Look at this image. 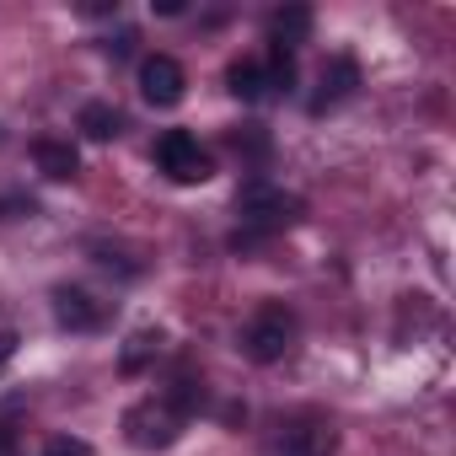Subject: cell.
Instances as JSON below:
<instances>
[{
    "label": "cell",
    "instance_id": "1",
    "mask_svg": "<svg viewBox=\"0 0 456 456\" xmlns=\"http://www.w3.org/2000/svg\"><path fill=\"white\" fill-rule=\"evenodd\" d=\"M301 215H306L301 193H285L280 183H264V177H253V183L237 193V220L248 225V232H258V237L290 232V225H296Z\"/></svg>",
    "mask_w": 456,
    "mask_h": 456
},
{
    "label": "cell",
    "instance_id": "2",
    "mask_svg": "<svg viewBox=\"0 0 456 456\" xmlns=\"http://www.w3.org/2000/svg\"><path fill=\"white\" fill-rule=\"evenodd\" d=\"M296 333H301L296 312H290L285 301H264V306L248 317V328H242V354H248L253 365H274V360H285V354L296 349Z\"/></svg>",
    "mask_w": 456,
    "mask_h": 456
},
{
    "label": "cell",
    "instance_id": "3",
    "mask_svg": "<svg viewBox=\"0 0 456 456\" xmlns=\"http://www.w3.org/2000/svg\"><path fill=\"white\" fill-rule=\"evenodd\" d=\"M183 429H188V419H183L167 397H145V403H134V408L124 413V440H129L134 451H167V445L183 440Z\"/></svg>",
    "mask_w": 456,
    "mask_h": 456
},
{
    "label": "cell",
    "instance_id": "4",
    "mask_svg": "<svg viewBox=\"0 0 456 456\" xmlns=\"http://www.w3.org/2000/svg\"><path fill=\"white\" fill-rule=\"evenodd\" d=\"M264 456H338V429L312 413L280 419L274 435L264 440Z\"/></svg>",
    "mask_w": 456,
    "mask_h": 456
},
{
    "label": "cell",
    "instance_id": "5",
    "mask_svg": "<svg viewBox=\"0 0 456 456\" xmlns=\"http://www.w3.org/2000/svg\"><path fill=\"white\" fill-rule=\"evenodd\" d=\"M156 167H161L172 183H204V177L215 172L209 151H204L188 129H167V134L156 140Z\"/></svg>",
    "mask_w": 456,
    "mask_h": 456
},
{
    "label": "cell",
    "instance_id": "6",
    "mask_svg": "<svg viewBox=\"0 0 456 456\" xmlns=\"http://www.w3.org/2000/svg\"><path fill=\"white\" fill-rule=\"evenodd\" d=\"M183 86H188V76H183V65H177L172 54L140 60V97H145L151 108H177V102H183Z\"/></svg>",
    "mask_w": 456,
    "mask_h": 456
},
{
    "label": "cell",
    "instance_id": "7",
    "mask_svg": "<svg viewBox=\"0 0 456 456\" xmlns=\"http://www.w3.org/2000/svg\"><path fill=\"white\" fill-rule=\"evenodd\" d=\"M54 322L70 328V333H97V328L108 322V306H102L97 296H86V290L60 285V290H54Z\"/></svg>",
    "mask_w": 456,
    "mask_h": 456
},
{
    "label": "cell",
    "instance_id": "8",
    "mask_svg": "<svg viewBox=\"0 0 456 456\" xmlns=\"http://www.w3.org/2000/svg\"><path fill=\"white\" fill-rule=\"evenodd\" d=\"M354 86H360V65H354L349 54H333V60L322 65V76H317V97H312V113H328V108L349 102V97H354Z\"/></svg>",
    "mask_w": 456,
    "mask_h": 456
},
{
    "label": "cell",
    "instance_id": "9",
    "mask_svg": "<svg viewBox=\"0 0 456 456\" xmlns=\"http://www.w3.org/2000/svg\"><path fill=\"white\" fill-rule=\"evenodd\" d=\"M33 161H38V172L54 177V183H65V177L81 172V156H76L70 140H38V145H33Z\"/></svg>",
    "mask_w": 456,
    "mask_h": 456
},
{
    "label": "cell",
    "instance_id": "10",
    "mask_svg": "<svg viewBox=\"0 0 456 456\" xmlns=\"http://www.w3.org/2000/svg\"><path fill=\"white\" fill-rule=\"evenodd\" d=\"M269 33H274V49H301L312 38V12L306 6H285L269 17Z\"/></svg>",
    "mask_w": 456,
    "mask_h": 456
},
{
    "label": "cell",
    "instance_id": "11",
    "mask_svg": "<svg viewBox=\"0 0 456 456\" xmlns=\"http://www.w3.org/2000/svg\"><path fill=\"white\" fill-rule=\"evenodd\" d=\"M225 86H232V97H242V102H264V97H269L264 60H237L232 70H225Z\"/></svg>",
    "mask_w": 456,
    "mask_h": 456
},
{
    "label": "cell",
    "instance_id": "12",
    "mask_svg": "<svg viewBox=\"0 0 456 456\" xmlns=\"http://www.w3.org/2000/svg\"><path fill=\"white\" fill-rule=\"evenodd\" d=\"M118 129H124L118 108H108V102H86V108H81V134H86V140H113Z\"/></svg>",
    "mask_w": 456,
    "mask_h": 456
},
{
    "label": "cell",
    "instance_id": "13",
    "mask_svg": "<svg viewBox=\"0 0 456 456\" xmlns=\"http://www.w3.org/2000/svg\"><path fill=\"white\" fill-rule=\"evenodd\" d=\"M264 81H269V92H290V86H296V60H290V49H269Z\"/></svg>",
    "mask_w": 456,
    "mask_h": 456
},
{
    "label": "cell",
    "instance_id": "14",
    "mask_svg": "<svg viewBox=\"0 0 456 456\" xmlns=\"http://www.w3.org/2000/svg\"><path fill=\"white\" fill-rule=\"evenodd\" d=\"M156 354H161V333H134V338H129V349H124V360H118V365H124V370H129V376H134V370H140V365H145V360H156Z\"/></svg>",
    "mask_w": 456,
    "mask_h": 456
},
{
    "label": "cell",
    "instance_id": "15",
    "mask_svg": "<svg viewBox=\"0 0 456 456\" xmlns=\"http://www.w3.org/2000/svg\"><path fill=\"white\" fill-rule=\"evenodd\" d=\"M44 456H92V445H86L81 435H54V440L44 445Z\"/></svg>",
    "mask_w": 456,
    "mask_h": 456
}]
</instances>
